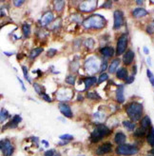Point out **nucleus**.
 Masks as SVG:
<instances>
[{
  "label": "nucleus",
  "mask_w": 154,
  "mask_h": 156,
  "mask_svg": "<svg viewBox=\"0 0 154 156\" xmlns=\"http://www.w3.org/2000/svg\"><path fill=\"white\" fill-rule=\"evenodd\" d=\"M106 24V19L104 16L100 14H94L91 15L86 20H84L83 22V26L86 29H90V28H94V29H101L105 26Z\"/></svg>",
  "instance_id": "1"
},
{
  "label": "nucleus",
  "mask_w": 154,
  "mask_h": 156,
  "mask_svg": "<svg viewBox=\"0 0 154 156\" xmlns=\"http://www.w3.org/2000/svg\"><path fill=\"white\" fill-rule=\"evenodd\" d=\"M127 113L132 121H138L143 113V106L139 103H131L127 107Z\"/></svg>",
  "instance_id": "2"
},
{
  "label": "nucleus",
  "mask_w": 154,
  "mask_h": 156,
  "mask_svg": "<svg viewBox=\"0 0 154 156\" xmlns=\"http://www.w3.org/2000/svg\"><path fill=\"white\" fill-rule=\"evenodd\" d=\"M110 133V129L104 126V125H98L97 128L92 131V133L90 135V141L96 143L98 141H100L103 137L109 135Z\"/></svg>",
  "instance_id": "3"
},
{
  "label": "nucleus",
  "mask_w": 154,
  "mask_h": 156,
  "mask_svg": "<svg viewBox=\"0 0 154 156\" xmlns=\"http://www.w3.org/2000/svg\"><path fill=\"white\" fill-rule=\"evenodd\" d=\"M139 149L137 147L132 145H121L118 146L116 149V152L119 155H125V156H131L138 153Z\"/></svg>",
  "instance_id": "4"
},
{
  "label": "nucleus",
  "mask_w": 154,
  "mask_h": 156,
  "mask_svg": "<svg viewBox=\"0 0 154 156\" xmlns=\"http://www.w3.org/2000/svg\"><path fill=\"white\" fill-rule=\"evenodd\" d=\"M0 147H1V151H2V153L4 154V156H12V154L13 152V147H12L10 140H8V139L2 140Z\"/></svg>",
  "instance_id": "5"
},
{
  "label": "nucleus",
  "mask_w": 154,
  "mask_h": 156,
  "mask_svg": "<svg viewBox=\"0 0 154 156\" xmlns=\"http://www.w3.org/2000/svg\"><path fill=\"white\" fill-rule=\"evenodd\" d=\"M128 46V36L127 34H123L117 42V54L120 55V54H123L126 51Z\"/></svg>",
  "instance_id": "6"
},
{
  "label": "nucleus",
  "mask_w": 154,
  "mask_h": 156,
  "mask_svg": "<svg viewBox=\"0 0 154 156\" xmlns=\"http://www.w3.org/2000/svg\"><path fill=\"white\" fill-rule=\"evenodd\" d=\"M97 5L96 0H89V1H84L80 5V10L83 12H91L93 11Z\"/></svg>",
  "instance_id": "7"
},
{
  "label": "nucleus",
  "mask_w": 154,
  "mask_h": 156,
  "mask_svg": "<svg viewBox=\"0 0 154 156\" xmlns=\"http://www.w3.org/2000/svg\"><path fill=\"white\" fill-rule=\"evenodd\" d=\"M123 23H124V16L121 11H115L114 12V29H119Z\"/></svg>",
  "instance_id": "8"
},
{
  "label": "nucleus",
  "mask_w": 154,
  "mask_h": 156,
  "mask_svg": "<svg viewBox=\"0 0 154 156\" xmlns=\"http://www.w3.org/2000/svg\"><path fill=\"white\" fill-rule=\"evenodd\" d=\"M111 151V144L110 143H105L100 146L96 150V154L97 155H104L110 152Z\"/></svg>",
  "instance_id": "9"
},
{
  "label": "nucleus",
  "mask_w": 154,
  "mask_h": 156,
  "mask_svg": "<svg viewBox=\"0 0 154 156\" xmlns=\"http://www.w3.org/2000/svg\"><path fill=\"white\" fill-rule=\"evenodd\" d=\"M59 110L64 116L68 117V118H72V112L71 108L66 104H60L59 105Z\"/></svg>",
  "instance_id": "10"
},
{
  "label": "nucleus",
  "mask_w": 154,
  "mask_h": 156,
  "mask_svg": "<svg viewBox=\"0 0 154 156\" xmlns=\"http://www.w3.org/2000/svg\"><path fill=\"white\" fill-rule=\"evenodd\" d=\"M96 68H98V64H97V61H95L94 59H89V61L86 62V69L88 73H92V71H91L92 69H93L94 73H96L97 72Z\"/></svg>",
  "instance_id": "11"
},
{
  "label": "nucleus",
  "mask_w": 154,
  "mask_h": 156,
  "mask_svg": "<svg viewBox=\"0 0 154 156\" xmlns=\"http://www.w3.org/2000/svg\"><path fill=\"white\" fill-rule=\"evenodd\" d=\"M54 19V16H53V14L51 12H46L42 18H41V25L43 26H47L48 24H50V23Z\"/></svg>",
  "instance_id": "12"
},
{
  "label": "nucleus",
  "mask_w": 154,
  "mask_h": 156,
  "mask_svg": "<svg viewBox=\"0 0 154 156\" xmlns=\"http://www.w3.org/2000/svg\"><path fill=\"white\" fill-rule=\"evenodd\" d=\"M134 59V52L132 51H128L125 54L124 57H123V61L126 65H129Z\"/></svg>",
  "instance_id": "13"
},
{
  "label": "nucleus",
  "mask_w": 154,
  "mask_h": 156,
  "mask_svg": "<svg viewBox=\"0 0 154 156\" xmlns=\"http://www.w3.org/2000/svg\"><path fill=\"white\" fill-rule=\"evenodd\" d=\"M114 141L119 146L124 145V143L126 142V135L123 133V132H117L116 135L114 137Z\"/></svg>",
  "instance_id": "14"
},
{
  "label": "nucleus",
  "mask_w": 154,
  "mask_h": 156,
  "mask_svg": "<svg viewBox=\"0 0 154 156\" xmlns=\"http://www.w3.org/2000/svg\"><path fill=\"white\" fill-rule=\"evenodd\" d=\"M116 99L119 103H123L125 101V96H124V88L123 86H119L117 91H116Z\"/></svg>",
  "instance_id": "15"
},
{
  "label": "nucleus",
  "mask_w": 154,
  "mask_h": 156,
  "mask_svg": "<svg viewBox=\"0 0 154 156\" xmlns=\"http://www.w3.org/2000/svg\"><path fill=\"white\" fill-rule=\"evenodd\" d=\"M147 14H148V12L145 11V9H142V8H137V9H135L132 12V15L134 17H137V18L145 16Z\"/></svg>",
  "instance_id": "16"
},
{
  "label": "nucleus",
  "mask_w": 154,
  "mask_h": 156,
  "mask_svg": "<svg viewBox=\"0 0 154 156\" xmlns=\"http://www.w3.org/2000/svg\"><path fill=\"white\" fill-rule=\"evenodd\" d=\"M85 90H87L88 89H89L91 86H93L96 83V78L95 77H88L85 79Z\"/></svg>",
  "instance_id": "17"
},
{
  "label": "nucleus",
  "mask_w": 154,
  "mask_h": 156,
  "mask_svg": "<svg viewBox=\"0 0 154 156\" xmlns=\"http://www.w3.org/2000/svg\"><path fill=\"white\" fill-rule=\"evenodd\" d=\"M100 52H101L106 57H111L113 55L114 50L112 48H110V47H105V48L100 50Z\"/></svg>",
  "instance_id": "18"
},
{
  "label": "nucleus",
  "mask_w": 154,
  "mask_h": 156,
  "mask_svg": "<svg viewBox=\"0 0 154 156\" xmlns=\"http://www.w3.org/2000/svg\"><path fill=\"white\" fill-rule=\"evenodd\" d=\"M19 122H21V117L19 116V115H15L14 117H13V119L7 125L6 127H4V129L5 128H8V127H10V128H16L17 127V125H18V123Z\"/></svg>",
  "instance_id": "19"
},
{
  "label": "nucleus",
  "mask_w": 154,
  "mask_h": 156,
  "mask_svg": "<svg viewBox=\"0 0 154 156\" xmlns=\"http://www.w3.org/2000/svg\"><path fill=\"white\" fill-rule=\"evenodd\" d=\"M117 77L119 78V79H121V80H127L128 78L127 69H125V68L120 69L119 71L117 72Z\"/></svg>",
  "instance_id": "20"
},
{
  "label": "nucleus",
  "mask_w": 154,
  "mask_h": 156,
  "mask_svg": "<svg viewBox=\"0 0 154 156\" xmlns=\"http://www.w3.org/2000/svg\"><path fill=\"white\" fill-rule=\"evenodd\" d=\"M119 64H120L119 59H115V60H113V62L110 64V68H109V72H110V73H114L115 72H116L117 68L119 67Z\"/></svg>",
  "instance_id": "21"
},
{
  "label": "nucleus",
  "mask_w": 154,
  "mask_h": 156,
  "mask_svg": "<svg viewBox=\"0 0 154 156\" xmlns=\"http://www.w3.org/2000/svg\"><path fill=\"white\" fill-rule=\"evenodd\" d=\"M150 119H149V116H145L144 118L142 119L141 121V126L142 128H144L145 129H147L149 126H150Z\"/></svg>",
  "instance_id": "22"
},
{
  "label": "nucleus",
  "mask_w": 154,
  "mask_h": 156,
  "mask_svg": "<svg viewBox=\"0 0 154 156\" xmlns=\"http://www.w3.org/2000/svg\"><path fill=\"white\" fill-rule=\"evenodd\" d=\"M64 4H65L64 1H54V9H55V11L58 12H62L63 9H64Z\"/></svg>",
  "instance_id": "23"
},
{
  "label": "nucleus",
  "mask_w": 154,
  "mask_h": 156,
  "mask_svg": "<svg viewBox=\"0 0 154 156\" xmlns=\"http://www.w3.org/2000/svg\"><path fill=\"white\" fill-rule=\"evenodd\" d=\"M148 142L151 147H154V129H150L149 133L148 134Z\"/></svg>",
  "instance_id": "24"
},
{
  "label": "nucleus",
  "mask_w": 154,
  "mask_h": 156,
  "mask_svg": "<svg viewBox=\"0 0 154 156\" xmlns=\"http://www.w3.org/2000/svg\"><path fill=\"white\" fill-rule=\"evenodd\" d=\"M42 51H43V49L42 48H37V49L33 50L32 52H30V58H35V57H37Z\"/></svg>",
  "instance_id": "25"
},
{
  "label": "nucleus",
  "mask_w": 154,
  "mask_h": 156,
  "mask_svg": "<svg viewBox=\"0 0 154 156\" xmlns=\"http://www.w3.org/2000/svg\"><path fill=\"white\" fill-rule=\"evenodd\" d=\"M145 134V129L144 128H139V129H137L135 131H134V135L136 137H143L144 135Z\"/></svg>",
  "instance_id": "26"
},
{
  "label": "nucleus",
  "mask_w": 154,
  "mask_h": 156,
  "mask_svg": "<svg viewBox=\"0 0 154 156\" xmlns=\"http://www.w3.org/2000/svg\"><path fill=\"white\" fill-rule=\"evenodd\" d=\"M123 125H124V127L127 128L128 130H133L135 129V124L129 121H124L123 122Z\"/></svg>",
  "instance_id": "27"
},
{
  "label": "nucleus",
  "mask_w": 154,
  "mask_h": 156,
  "mask_svg": "<svg viewBox=\"0 0 154 156\" xmlns=\"http://www.w3.org/2000/svg\"><path fill=\"white\" fill-rule=\"evenodd\" d=\"M22 29H23V34H24V36L28 37L30 35V25L24 24V25H23V27H22Z\"/></svg>",
  "instance_id": "28"
},
{
  "label": "nucleus",
  "mask_w": 154,
  "mask_h": 156,
  "mask_svg": "<svg viewBox=\"0 0 154 156\" xmlns=\"http://www.w3.org/2000/svg\"><path fill=\"white\" fill-rule=\"evenodd\" d=\"M8 117H9V113L4 108H1V123H3Z\"/></svg>",
  "instance_id": "29"
},
{
  "label": "nucleus",
  "mask_w": 154,
  "mask_h": 156,
  "mask_svg": "<svg viewBox=\"0 0 154 156\" xmlns=\"http://www.w3.org/2000/svg\"><path fill=\"white\" fill-rule=\"evenodd\" d=\"M66 82L70 85H73L74 82H75V77L73 75H68L67 78H66Z\"/></svg>",
  "instance_id": "30"
},
{
  "label": "nucleus",
  "mask_w": 154,
  "mask_h": 156,
  "mask_svg": "<svg viewBox=\"0 0 154 156\" xmlns=\"http://www.w3.org/2000/svg\"><path fill=\"white\" fill-rule=\"evenodd\" d=\"M107 79H109V75H107V73H102L101 75H100V77H99L98 83L100 84V83H102V82H104V81H106Z\"/></svg>",
  "instance_id": "31"
},
{
  "label": "nucleus",
  "mask_w": 154,
  "mask_h": 156,
  "mask_svg": "<svg viewBox=\"0 0 154 156\" xmlns=\"http://www.w3.org/2000/svg\"><path fill=\"white\" fill-rule=\"evenodd\" d=\"M87 96L90 99H100V96L96 94V92H89Z\"/></svg>",
  "instance_id": "32"
},
{
  "label": "nucleus",
  "mask_w": 154,
  "mask_h": 156,
  "mask_svg": "<svg viewBox=\"0 0 154 156\" xmlns=\"http://www.w3.org/2000/svg\"><path fill=\"white\" fill-rule=\"evenodd\" d=\"M60 139H62V140H72L73 136L71 135V134H64V135L60 136Z\"/></svg>",
  "instance_id": "33"
},
{
  "label": "nucleus",
  "mask_w": 154,
  "mask_h": 156,
  "mask_svg": "<svg viewBox=\"0 0 154 156\" xmlns=\"http://www.w3.org/2000/svg\"><path fill=\"white\" fill-rule=\"evenodd\" d=\"M147 73H148V76H149V80H150L151 84L154 86V76H153L152 73L149 71V69H148V71H147Z\"/></svg>",
  "instance_id": "34"
},
{
  "label": "nucleus",
  "mask_w": 154,
  "mask_h": 156,
  "mask_svg": "<svg viewBox=\"0 0 154 156\" xmlns=\"http://www.w3.org/2000/svg\"><path fill=\"white\" fill-rule=\"evenodd\" d=\"M56 50H54V49H51V50H49V51H48V53H47V55L49 56V57H52L53 55H55V53H56Z\"/></svg>",
  "instance_id": "35"
},
{
  "label": "nucleus",
  "mask_w": 154,
  "mask_h": 156,
  "mask_svg": "<svg viewBox=\"0 0 154 156\" xmlns=\"http://www.w3.org/2000/svg\"><path fill=\"white\" fill-rule=\"evenodd\" d=\"M22 69H23V73H24V76H25V78L27 80H29V81H30V78H29V75H28V72H27V68L25 67V66H23L22 67Z\"/></svg>",
  "instance_id": "36"
},
{
  "label": "nucleus",
  "mask_w": 154,
  "mask_h": 156,
  "mask_svg": "<svg viewBox=\"0 0 154 156\" xmlns=\"http://www.w3.org/2000/svg\"><path fill=\"white\" fill-rule=\"evenodd\" d=\"M34 89H35L37 93H39V94H41V95L43 94V93L41 92V87L38 84H34Z\"/></svg>",
  "instance_id": "37"
},
{
  "label": "nucleus",
  "mask_w": 154,
  "mask_h": 156,
  "mask_svg": "<svg viewBox=\"0 0 154 156\" xmlns=\"http://www.w3.org/2000/svg\"><path fill=\"white\" fill-rule=\"evenodd\" d=\"M53 155H54V151H53V150L47 151L44 154V156H53Z\"/></svg>",
  "instance_id": "38"
},
{
  "label": "nucleus",
  "mask_w": 154,
  "mask_h": 156,
  "mask_svg": "<svg viewBox=\"0 0 154 156\" xmlns=\"http://www.w3.org/2000/svg\"><path fill=\"white\" fill-rule=\"evenodd\" d=\"M42 97L44 98V100L47 101V102H51V99L50 98V96H49V95L46 94V93H43V94H42Z\"/></svg>",
  "instance_id": "39"
},
{
  "label": "nucleus",
  "mask_w": 154,
  "mask_h": 156,
  "mask_svg": "<svg viewBox=\"0 0 154 156\" xmlns=\"http://www.w3.org/2000/svg\"><path fill=\"white\" fill-rule=\"evenodd\" d=\"M133 80H134V76H131V77H128L126 81H127V84H131Z\"/></svg>",
  "instance_id": "40"
},
{
  "label": "nucleus",
  "mask_w": 154,
  "mask_h": 156,
  "mask_svg": "<svg viewBox=\"0 0 154 156\" xmlns=\"http://www.w3.org/2000/svg\"><path fill=\"white\" fill-rule=\"evenodd\" d=\"M17 79L19 80V83H20V85H21V87H22V89H23V90H26V88H25V86H24V84H23V82H22V80L20 79L19 77H17Z\"/></svg>",
  "instance_id": "41"
},
{
  "label": "nucleus",
  "mask_w": 154,
  "mask_h": 156,
  "mask_svg": "<svg viewBox=\"0 0 154 156\" xmlns=\"http://www.w3.org/2000/svg\"><path fill=\"white\" fill-rule=\"evenodd\" d=\"M13 3H14L15 7H19L20 5H22L23 3H24V1H14Z\"/></svg>",
  "instance_id": "42"
},
{
  "label": "nucleus",
  "mask_w": 154,
  "mask_h": 156,
  "mask_svg": "<svg viewBox=\"0 0 154 156\" xmlns=\"http://www.w3.org/2000/svg\"><path fill=\"white\" fill-rule=\"evenodd\" d=\"M104 7H105V8H110V7H111V2H110V1L106 2V3L104 4Z\"/></svg>",
  "instance_id": "43"
},
{
  "label": "nucleus",
  "mask_w": 154,
  "mask_h": 156,
  "mask_svg": "<svg viewBox=\"0 0 154 156\" xmlns=\"http://www.w3.org/2000/svg\"><path fill=\"white\" fill-rule=\"evenodd\" d=\"M106 69H107V62L105 61L104 63L102 64V67H101V71H105Z\"/></svg>",
  "instance_id": "44"
},
{
  "label": "nucleus",
  "mask_w": 154,
  "mask_h": 156,
  "mask_svg": "<svg viewBox=\"0 0 154 156\" xmlns=\"http://www.w3.org/2000/svg\"><path fill=\"white\" fill-rule=\"evenodd\" d=\"M144 51H145V53H149V50H148V48H147V47H145V48H144Z\"/></svg>",
  "instance_id": "45"
},
{
  "label": "nucleus",
  "mask_w": 154,
  "mask_h": 156,
  "mask_svg": "<svg viewBox=\"0 0 154 156\" xmlns=\"http://www.w3.org/2000/svg\"><path fill=\"white\" fill-rule=\"evenodd\" d=\"M136 3H137V4H139V5H141V4H143L144 2H143V1H137Z\"/></svg>",
  "instance_id": "46"
},
{
  "label": "nucleus",
  "mask_w": 154,
  "mask_h": 156,
  "mask_svg": "<svg viewBox=\"0 0 154 156\" xmlns=\"http://www.w3.org/2000/svg\"><path fill=\"white\" fill-rule=\"evenodd\" d=\"M149 152H150V154H152V155H154V150H151V151H150Z\"/></svg>",
  "instance_id": "47"
},
{
  "label": "nucleus",
  "mask_w": 154,
  "mask_h": 156,
  "mask_svg": "<svg viewBox=\"0 0 154 156\" xmlns=\"http://www.w3.org/2000/svg\"><path fill=\"white\" fill-rule=\"evenodd\" d=\"M151 27H152V28L154 29V21H153V23H152V25H151Z\"/></svg>",
  "instance_id": "48"
},
{
  "label": "nucleus",
  "mask_w": 154,
  "mask_h": 156,
  "mask_svg": "<svg viewBox=\"0 0 154 156\" xmlns=\"http://www.w3.org/2000/svg\"><path fill=\"white\" fill-rule=\"evenodd\" d=\"M149 156H154V155H152V154H149Z\"/></svg>",
  "instance_id": "49"
},
{
  "label": "nucleus",
  "mask_w": 154,
  "mask_h": 156,
  "mask_svg": "<svg viewBox=\"0 0 154 156\" xmlns=\"http://www.w3.org/2000/svg\"><path fill=\"white\" fill-rule=\"evenodd\" d=\"M56 156H60V155H59V154H57V155H56Z\"/></svg>",
  "instance_id": "50"
}]
</instances>
